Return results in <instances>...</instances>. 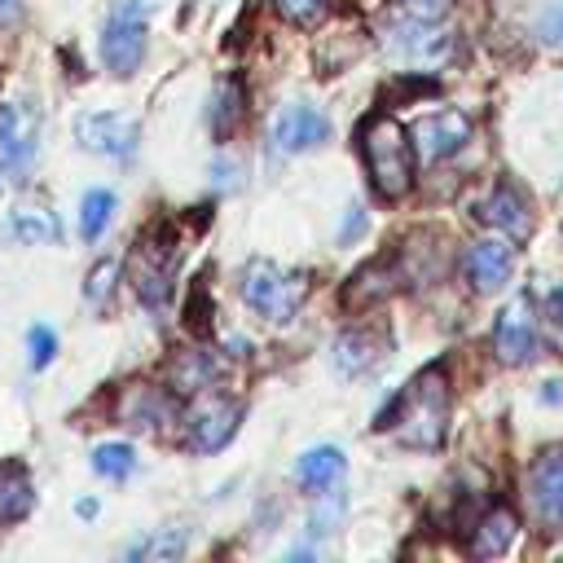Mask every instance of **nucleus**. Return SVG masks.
Returning <instances> with one entry per match:
<instances>
[{
	"label": "nucleus",
	"instance_id": "obj_30",
	"mask_svg": "<svg viewBox=\"0 0 563 563\" xmlns=\"http://www.w3.org/2000/svg\"><path fill=\"white\" fill-rule=\"evenodd\" d=\"M545 312H550V321H554V325H563V286H554V290H550Z\"/></svg>",
	"mask_w": 563,
	"mask_h": 563
},
{
	"label": "nucleus",
	"instance_id": "obj_17",
	"mask_svg": "<svg viewBox=\"0 0 563 563\" xmlns=\"http://www.w3.org/2000/svg\"><path fill=\"white\" fill-rule=\"evenodd\" d=\"M383 356V339L378 334H369V330H347V334H339V343H334V369L339 374H365L374 361Z\"/></svg>",
	"mask_w": 563,
	"mask_h": 563
},
{
	"label": "nucleus",
	"instance_id": "obj_13",
	"mask_svg": "<svg viewBox=\"0 0 563 563\" xmlns=\"http://www.w3.org/2000/svg\"><path fill=\"white\" fill-rule=\"evenodd\" d=\"M479 220H484V224H493V229H501V233H510L515 242H523V238L532 233L528 202H523V194H519V189H510V185H497V189L479 202Z\"/></svg>",
	"mask_w": 563,
	"mask_h": 563
},
{
	"label": "nucleus",
	"instance_id": "obj_2",
	"mask_svg": "<svg viewBox=\"0 0 563 563\" xmlns=\"http://www.w3.org/2000/svg\"><path fill=\"white\" fill-rule=\"evenodd\" d=\"M361 154H365L369 180L383 198H400L413 185V145H409V136L396 119L374 114L361 128Z\"/></svg>",
	"mask_w": 563,
	"mask_h": 563
},
{
	"label": "nucleus",
	"instance_id": "obj_4",
	"mask_svg": "<svg viewBox=\"0 0 563 563\" xmlns=\"http://www.w3.org/2000/svg\"><path fill=\"white\" fill-rule=\"evenodd\" d=\"M40 132H44V114L31 97L0 101V176L4 180L26 176V167L40 154Z\"/></svg>",
	"mask_w": 563,
	"mask_h": 563
},
{
	"label": "nucleus",
	"instance_id": "obj_24",
	"mask_svg": "<svg viewBox=\"0 0 563 563\" xmlns=\"http://www.w3.org/2000/svg\"><path fill=\"white\" fill-rule=\"evenodd\" d=\"M185 550V532L176 528H163V532H150L141 541L128 545V559H176Z\"/></svg>",
	"mask_w": 563,
	"mask_h": 563
},
{
	"label": "nucleus",
	"instance_id": "obj_20",
	"mask_svg": "<svg viewBox=\"0 0 563 563\" xmlns=\"http://www.w3.org/2000/svg\"><path fill=\"white\" fill-rule=\"evenodd\" d=\"M119 418L128 422V427H145V431H154L158 422H167V400L158 396V391H150V387H128V396L119 400Z\"/></svg>",
	"mask_w": 563,
	"mask_h": 563
},
{
	"label": "nucleus",
	"instance_id": "obj_9",
	"mask_svg": "<svg viewBox=\"0 0 563 563\" xmlns=\"http://www.w3.org/2000/svg\"><path fill=\"white\" fill-rule=\"evenodd\" d=\"M528 506L545 532H563V444L545 449L528 471Z\"/></svg>",
	"mask_w": 563,
	"mask_h": 563
},
{
	"label": "nucleus",
	"instance_id": "obj_32",
	"mask_svg": "<svg viewBox=\"0 0 563 563\" xmlns=\"http://www.w3.org/2000/svg\"><path fill=\"white\" fill-rule=\"evenodd\" d=\"M18 13H22V0H0V26L18 22Z\"/></svg>",
	"mask_w": 563,
	"mask_h": 563
},
{
	"label": "nucleus",
	"instance_id": "obj_18",
	"mask_svg": "<svg viewBox=\"0 0 563 563\" xmlns=\"http://www.w3.org/2000/svg\"><path fill=\"white\" fill-rule=\"evenodd\" d=\"M9 233H13L18 242H35V246H44V242H57V238H62L57 216H53L48 207H35V202H22V207H13V211H9Z\"/></svg>",
	"mask_w": 563,
	"mask_h": 563
},
{
	"label": "nucleus",
	"instance_id": "obj_3",
	"mask_svg": "<svg viewBox=\"0 0 563 563\" xmlns=\"http://www.w3.org/2000/svg\"><path fill=\"white\" fill-rule=\"evenodd\" d=\"M303 295H308V277L290 273L273 260H251L242 268V299L264 321H290L299 312Z\"/></svg>",
	"mask_w": 563,
	"mask_h": 563
},
{
	"label": "nucleus",
	"instance_id": "obj_11",
	"mask_svg": "<svg viewBox=\"0 0 563 563\" xmlns=\"http://www.w3.org/2000/svg\"><path fill=\"white\" fill-rule=\"evenodd\" d=\"M238 418H242V405L238 400L216 396V391L198 396L194 409H189V440H194V449H202V453L220 449L238 431Z\"/></svg>",
	"mask_w": 563,
	"mask_h": 563
},
{
	"label": "nucleus",
	"instance_id": "obj_22",
	"mask_svg": "<svg viewBox=\"0 0 563 563\" xmlns=\"http://www.w3.org/2000/svg\"><path fill=\"white\" fill-rule=\"evenodd\" d=\"M238 114H242V88L233 79H224L216 88V97H211V132L216 136H229L233 123H238Z\"/></svg>",
	"mask_w": 563,
	"mask_h": 563
},
{
	"label": "nucleus",
	"instance_id": "obj_27",
	"mask_svg": "<svg viewBox=\"0 0 563 563\" xmlns=\"http://www.w3.org/2000/svg\"><path fill=\"white\" fill-rule=\"evenodd\" d=\"M453 0H396V13L405 22H440Z\"/></svg>",
	"mask_w": 563,
	"mask_h": 563
},
{
	"label": "nucleus",
	"instance_id": "obj_25",
	"mask_svg": "<svg viewBox=\"0 0 563 563\" xmlns=\"http://www.w3.org/2000/svg\"><path fill=\"white\" fill-rule=\"evenodd\" d=\"M273 4H277V13H282L286 22H295V26H312V22H321L325 9H330V0H273Z\"/></svg>",
	"mask_w": 563,
	"mask_h": 563
},
{
	"label": "nucleus",
	"instance_id": "obj_21",
	"mask_svg": "<svg viewBox=\"0 0 563 563\" xmlns=\"http://www.w3.org/2000/svg\"><path fill=\"white\" fill-rule=\"evenodd\" d=\"M110 220H114V194L110 189H88L84 202H79V233L88 242H97Z\"/></svg>",
	"mask_w": 563,
	"mask_h": 563
},
{
	"label": "nucleus",
	"instance_id": "obj_7",
	"mask_svg": "<svg viewBox=\"0 0 563 563\" xmlns=\"http://www.w3.org/2000/svg\"><path fill=\"white\" fill-rule=\"evenodd\" d=\"M75 136L88 154L128 158L141 141V123L132 114H119V110H88V114L75 119Z\"/></svg>",
	"mask_w": 563,
	"mask_h": 563
},
{
	"label": "nucleus",
	"instance_id": "obj_31",
	"mask_svg": "<svg viewBox=\"0 0 563 563\" xmlns=\"http://www.w3.org/2000/svg\"><path fill=\"white\" fill-rule=\"evenodd\" d=\"M361 229H365V211H361V207H352V216L343 220V233H339V238H352V233H361Z\"/></svg>",
	"mask_w": 563,
	"mask_h": 563
},
{
	"label": "nucleus",
	"instance_id": "obj_14",
	"mask_svg": "<svg viewBox=\"0 0 563 563\" xmlns=\"http://www.w3.org/2000/svg\"><path fill=\"white\" fill-rule=\"evenodd\" d=\"M343 471H347V457H343L334 444H317V449H308V453L299 457L295 479H299L308 493H325V488H334V484L343 479Z\"/></svg>",
	"mask_w": 563,
	"mask_h": 563
},
{
	"label": "nucleus",
	"instance_id": "obj_28",
	"mask_svg": "<svg viewBox=\"0 0 563 563\" xmlns=\"http://www.w3.org/2000/svg\"><path fill=\"white\" fill-rule=\"evenodd\" d=\"M537 35H541L545 44H563V0H554V4L541 9V18H537Z\"/></svg>",
	"mask_w": 563,
	"mask_h": 563
},
{
	"label": "nucleus",
	"instance_id": "obj_19",
	"mask_svg": "<svg viewBox=\"0 0 563 563\" xmlns=\"http://www.w3.org/2000/svg\"><path fill=\"white\" fill-rule=\"evenodd\" d=\"M515 515L510 510H488L484 519H479V528H475V537H471V554L475 559H493V554H501V550H510V541H515Z\"/></svg>",
	"mask_w": 563,
	"mask_h": 563
},
{
	"label": "nucleus",
	"instance_id": "obj_6",
	"mask_svg": "<svg viewBox=\"0 0 563 563\" xmlns=\"http://www.w3.org/2000/svg\"><path fill=\"white\" fill-rule=\"evenodd\" d=\"M176 260H180V251L167 238V229H154V233H145L136 242V251H132V282H136V295L145 303H163V295L172 286V273H176Z\"/></svg>",
	"mask_w": 563,
	"mask_h": 563
},
{
	"label": "nucleus",
	"instance_id": "obj_15",
	"mask_svg": "<svg viewBox=\"0 0 563 563\" xmlns=\"http://www.w3.org/2000/svg\"><path fill=\"white\" fill-rule=\"evenodd\" d=\"M466 277L475 290H497L510 277V246L501 242H475L466 251Z\"/></svg>",
	"mask_w": 563,
	"mask_h": 563
},
{
	"label": "nucleus",
	"instance_id": "obj_5",
	"mask_svg": "<svg viewBox=\"0 0 563 563\" xmlns=\"http://www.w3.org/2000/svg\"><path fill=\"white\" fill-rule=\"evenodd\" d=\"M145 22H150V9L141 0H119L101 26V62L110 75L128 79L141 57H145Z\"/></svg>",
	"mask_w": 563,
	"mask_h": 563
},
{
	"label": "nucleus",
	"instance_id": "obj_12",
	"mask_svg": "<svg viewBox=\"0 0 563 563\" xmlns=\"http://www.w3.org/2000/svg\"><path fill=\"white\" fill-rule=\"evenodd\" d=\"M413 141H418V154L427 163L449 158V154H457L471 141V119L457 114V110H435V114H427V119L413 123Z\"/></svg>",
	"mask_w": 563,
	"mask_h": 563
},
{
	"label": "nucleus",
	"instance_id": "obj_10",
	"mask_svg": "<svg viewBox=\"0 0 563 563\" xmlns=\"http://www.w3.org/2000/svg\"><path fill=\"white\" fill-rule=\"evenodd\" d=\"M493 347L506 365H523V361L537 356V317L528 308V295H515L501 308V317L493 325Z\"/></svg>",
	"mask_w": 563,
	"mask_h": 563
},
{
	"label": "nucleus",
	"instance_id": "obj_1",
	"mask_svg": "<svg viewBox=\"0 0 563 563\" xmlns=\"http://www.w3.org/2000/svg\"><path fill=\"white\" fill-rule=\"evenodd\" d=\"M378 427H396L400 444L409 449H440L444 427H449V387L440 369H422L400 396L396 405L383 413Z\"/></svg>",
	"mask_w": 563,
	"mask_h": 563
},
{
	"label": "nucleus",
	"instance_id": "obj_23",
	"mask_svg": "<svg viewBox=\"0 0 563 563\" xmlns=\"http://www.w3.org/2000/svg\"><path fill=\"white\" fill-rule=\"evenodd\" d=\"M92 471L106 479H128L136 471V453L128 444H97L92 449Z\"/></svg>",
	"mask_w": 563,
	"mask_h": 563
},
{
	"label": "nucleus",
	"instance_id": "obj_16",
	"mask_svg": "<svg viewBox=\"0 0 563 563\" xmlns=\"http://www.w3.org/2000/svg\"><path fill=\"white\" fill-rule=\"evenodd\" d=\"M35 506V488H31V475L22 462H4L0 466V528L26 519Z\"/></svg>",
	"mask_w": 563,
	"mask_h": 563
},
{
	"label": "nucleus",
	"instance_id": "obj_29",
	"mask_svg": "<svg viewBox=\"0 0 563 563\" xmlns=\"http://www.w3.org/2000/svg\"><path fill=\"white\" fill-rule=\"evenodd\" d=\"M114 273H119V268H114L110 260L92 268V277H88V299H92V303H101V299H110V290H114Z\"/></svg>",
	"mask_w": 563,
	"mask_h": 563
},
{
	"label": "nucleus",
	"instance_id": "obj_8",
	"mask_svg": "<svg viewBox=\"0 0 563 563\" xmlns=\"http://www.w3.org/2000/svg\"><path fill=\"white\" fill-rule=\"evenodd\" d=\"M325 136H330V119L317 106H303V101L282 106L268 123V150L273 154H303V150L321 145Z\"/></svg>",
	"mask_w": 563,
	"mask_h": 563
},
{
	"label": "nucleus",
	"instance_id": "obj_26",
	"mask_svg": "<svg viewBox=\"0 0 563 563\" xmlns=\"http://www.w3.org/2000/svg\"><path fill=\"white\" fill-rule=\"evenodd\" d=\"M26 361H31V369H44L53 356H57V334L48 330V325H31V334H26Z\"/></svg>",
	"mask_w": 563,
	"mask_h": 563
}]
</instances>
